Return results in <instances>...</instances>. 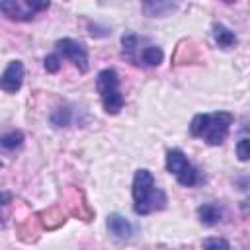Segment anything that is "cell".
I'll list each match as a JSON object with an SVG mask.
<instances>
[{
	"mask_svg": "<svg viewBox=\"0 0 250 250\" xmlns=\"http://www.w3.org/2000/svg\"><path fill=\"white\" fill-rule=\"evenodd\" d=\"M133 209L137 215H150L162 211L168 203L166 193L156 186L154 176L146 168H139L133 176Z\"/></svg>",
	"mask_w": 250,
	"mask_h": 250,
	"instance_id": "cell-1",
	"label": "cell"
},
{
	"mask_svg": "<svg viewBox=\"0 0 250 250\" xmlns=\"http://www.w3.org/2000/svg\"><path fill=\"white\" fill-rule=\"evenodd\" d=\"M232 123H234V115L229 111L197 113L189 123V135L203 139L211 146H219L229 137Z\"/></svg>",
	"mask_w": 250,
	"mask_h": 250,
	"instance_id": "cell-2",
	"label": "cell"
},
{
	"mask_svg": "<svg viewBox=\"0 0 250 250\" xmlns=\"http://www.w3.org/2000/svg\"><path fill=\"white\" fill-rule=\"evenodd\" d=\"M96 90L102 98V105L105 109V113L109 115H117L123 105H125V98L119 90V74L115 68H104L98 72L96 76Z\"/></svg>",
	"mask_w": 250,
	"mask_h": 250,
	"instance_id": "cell-3",
	"label": "cell"
},
{
	"mask_svg": "<svg viewBox=\"0 0 250 250\" xmlns=\"http://www.w3.org/2000/svg\"><path fill=\"white\" fill-rule=\"evenodd\" d=\"M166 170L184 188H193V186H199L205 182L203 174L188 160V156L180 148H170L166 152Z\"/></svg>",
	"mask_w": 250,
	"mask_h": 250,
	"instance_id": "cell-4",
	"label": "cell"
},
{
	"mask_svg": "<svg viewBox=\"0 0 250 250\" xmlns=\"http://www.w3.org/2000/svg\"><path fill=\"white\" fill-rule=\"evenodd\" d=\"M51 2L37 0H2L0 12L12 21H31L39 12L49 10Z\"/></svg>",
	"mask_w": 250,
	"mask_h": 250,
	"instance_id": "cell-5",
	"label": "cell"
},
{
	"mask_svg": "<svg viewBox=\"0 0 250 250\" xmlns=\"http://www.w3.org/2000/svg\"><path fill=\"white\" fill-rule=\"evenodd\" d=\"M55 47H57V55L59 57L62 55V59H68L82 74L88 72V68H90L88 49H86V45L82 41H76V39H70V37H62V39H59L55 43Z\"/></svg>",
	"mask_w": 250,
	"mask_h": 250,
	"instance_id": "cell-6",
	"label": "cell"
},
{
	"mask_svg": "<svg viewBox=\"0 0 250 250\" xmlns=\"http://www.w3.org/2000/svg\"><path fill=\"white\" fill-rule=\"evenodd\" d=\"M23 76H25V66L20 59H14L8 62V66L4 68V72L0 74V90H4L6 94H16L20 92L21 84H23Z\"/></svg>",
	"mask_w": 250,
	"mask_h": 250,
	"instance_id": "cell-7",
	"label": "cell"
},
{
	"mask_svg": "<svg viewBox=\"0 0 250 250\" xmlns=\"http://www.w3.org/2000/svg\"><path fill=\"white\" fill-rule=\"evenodd\" d=\"M105 227L109 230V234H113L115 238H129L133 232V227L129 223V219L121 213H109L105 219Z\"/></svg>",
	"mask_w": 250,
	"mask_h": 250,
	"instance_id": "cell-8",
	"label": "cell"
},
{
	"mask_svg": "<svg viewBox=\"0 0 250 250\" xmlns=\"http://www.w3.org/2000/svg\"><path fill=\"white\" fill-rule=\"evenodd\" d=\"M143 43V39L139 37V35H135V33H123L121 35V53H123V57L129 61V62H133L135 66H139V53H141V45Z\"/></svg>",
	"mask_w": 250,
	"mask_h": 250,
	"instance_id": "cell-9",
	"label": "cell"
},
{
	"mask_svg": "<svg viewBox=\"0 0 250 250\" xmlns=\"http://www.w3.org/2000/svg\"><path fill=\"white\" fill-rule=\"evenodd\" d=\"M197 217H199V223L201 225L215 227L223 219V209L217 203H203V205L197 207Z\"/></svg>",
	"mask_w": 250,
	"mask_h": 250,
	"instance_id": "cell-10",
	"label": "cell"
},
{
	"mask_svg": "<svg viewBox=\"0 0 250 250\" xmlns=\"http://www.w3.org/2000/svg\"><path fill=\"white\" fill-rule=\"evenodd\" d=\"M164 59V51L158 45H146L139 53V66H158Z\"/></svg>",
	"mask_w": 250,
	"mask_h": 250,
	"instance_id": "cell-11",
	"label": "cell"
},
{
	"mask_svg": "<svg viewBox=\"0 0 250 250\" xmlns=\"http://www.w3.org/2000/svg\"><path fill=\"white\" fill-rule=\"evenodd\" d=\"M213 39L219 47L223 49H230L236 45V35L232 29H229L227 25L223 23H213Z\"/></svg>",
	"mask_w": 250,
	"mask_h": 250,
	"instance_id": "cell-12",
	"label": "cell"
},
{
	"mask_svg": "<svg viewBox=\"0 0 250 250\" xmlns=\"http://www.w3.org/2000/svg\"><path fill=\"white\" fill-rule=\"evenodd\" d=\"M178 8L176 2H162V0H156V2H145L143 4V10L146 16L150 18H164L168 16L170 12H174Z\"/></svg>",
	"mask_w": 250,
	"mask_h": 250,
	"instance_id": "cell-13",
	"label": "cell"
},
{
	"mask_svg": "<svg viewBox=\"0 0 250 250\" xmlns=\"http://www.w3.org/2000/svg\"><path fill=\"white\" fill-rule=\"evenodd\" d=\"M23 133L20 129H14V131H8L4 135H0V148L2 150H16L23 145Z\"/></svg>",
	"mask_w": 250,
	"mask_h": 250,
	"instance_id": "cell-14",
	"label": "cell"
},
{
	"mask_svg": "<svg viewBox=\"0 0 250 250\" xmlns=\"http://www.w3.org/2000/svg\"><path fill=\"white\" fill-rule=\"evenodd\" d=\"M49 121H51L53 127H68L70 121H72V113H70L68 107H57V109L51 113Z\"/></svg>",
	"mask_w": 250,
	"mask_h": 250,
	"instance_id": "cell-15",
	"label": "cell"
},
{
	"mask_svg": "<svg viewBox=\"0 0 250 250\" xmlns=\"http://www.w3.org/2000/svg\"><path fill=\"white\" fill-rule=\"evenodd\" d=\"M201 246H203V250H230L229 240H225V238H221V236L205 238Z\"/></svg>",
	"mask_w": 250,
	"mask_h": 250,
	"instance_id": "cell-16",
	"label": "cell"
},
{
	"mask_svg": "<svg viewBox=\"0 0 250 250\" xmlns=\"http://www.w3.org/2000/svg\"><path fill=\"white\" fill-rule=\"evenodd\" d=\"M61 57L57 55V53H51V55H47L45 59H43V66H45V70L47 72H51V74H55V72H59L61 70Z\"/></svg>",
	"mask_w": 250,
	"mask_h": 250,
	"instance_id": "cell-17",
	"label": "cell"
},
{
	"mask_svg": "<svg viewBox=\"0 0 250 250\" xmlns=\"http://www.w3.org/2000/svg\"><path fill=\"white\" fill-rule=\"evenodd\" d=\"M236 156L240 162H246L248 156H250V141L248 137H242L238 143H236Z\"/></svg>",
	"mask_w": 250,
	"mask_h": 250,
	"instance_id": "cell-18",
	"label": "cell"
},
{
	"mask_svg": "<svg viewBox=\"0 0 250 250\" xmlns=\"http://www.w3.org/2000/svg\"><path fill=\"white\" fill-rule=\"evenodd\" d=\"M12 197H14V195H12L10 191H0V207H2V205H6V203H10V201H12Z\"/></svg>",
	"mask_w": 250,
	"mask_h": 250,
	"instance_id": "cell-19",
	"label": "cell"
},
{
	"mask_svg": "<svg viewBox=\"0 0 250 250\" xmlns=\"http://www.w3.org/2000/svg\"><path fill=\"white\" fill-rule=\"evenodd\" d=\"M2 166H4V164H2V160H0V168H2Z\"/></svg>",
	"mask_w": 250,
	"mask_h": 250,
	"instance_id": "cell-20",
	"label": "cell"
}]
</instances>
